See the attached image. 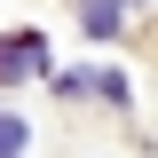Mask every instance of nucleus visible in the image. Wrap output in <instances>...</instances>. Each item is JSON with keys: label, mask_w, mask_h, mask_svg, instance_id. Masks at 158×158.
Listing matches in <instances>:
<instances>
[{"label": "nucleus", "mask_w": 158, "mask_h": 158, "mask_svg": "<svg viewBox=\"0 0 158 158\" xmlns=\"http://www.w3.org/2000/svg\"><path fill=\"white\" fill-rule=\"evenodd\" d=\"M118 8H127V0H87V32L111 40V32H118Z\"/></svg>", "instance_id": "7ed1b4c3"}, {"label": "nucleus", "mask_w": 158, "mask_h": 158, "mask_svg": "<svg viewBox=\"0 0 158 158\" xmlns=\"http://www.w3.org/2000/svg\"><path fill=\"white\" fill-rule=\"evenodd\" d=\"M24 142H32V127H24V118H8V111H0V158H24Z\"/></svg>", "instance_id": "20e7f679"}, {"label": "nucleus", "mask_w": 158, "mask_h": 158, "mask_svg": "<svg viewBox=\"0 0 158 158\" xmlns=\"http://www.w3.org/2000/svg\"><path fill=\"white\" fill-rule=\"evenodd\" d=\"M48 71V40L40 32H8L0 40V79H40Z\"/></svg>", "instance_id": "f257e3e1"}, {"label": "nucleus", "mask_w": 158, "mask_h": 158, "mask_svg": "<svg viewBox=\"0 0 158 158\" xmlns=\"http://www.w3.org/2000/svg\"><path fill=\"white\" fill-rule=\"evenodd\" d=\"M56 87H63V95H111V103H127V79H118V71H63Z\"/></svg>", "instance_id": "f03ea898"}]
</instances>
